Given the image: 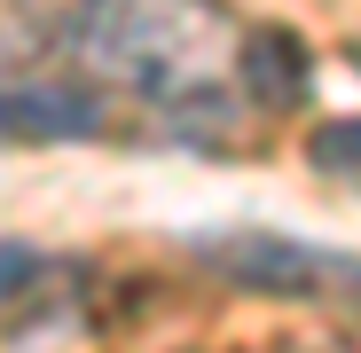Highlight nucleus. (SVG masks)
I'll use <instances>...</instances> for the list:
<instances>
[{
    "mask_svg": "<svg viewBox=\"0 0 361 353\" xmlns=\"http://www.w3.org/2000/svg\"><path fill=\"white\" fill-rule=\"evenodd\" d=\"M71 55L118 94H134L165 118H220L244 32L220 0H79ZM244 94V87H235Z\"/></svg>",
    "mask_w": 361,
    "mask_h": 353,
    "instance_id": "f257e3e1",
    "label": "nucleus"
},
{
    "mask_svg": "<svg viewBox=\"0 0 361 353\" xmlns=\"http://www.w3.org/2000/svg\"><path fill=\"white\" fill-rule=\"evenodd\" d=\"M197 252L235 290H267V299H361V259L353 252H330V244L235 228V235H204Z\"/></svg>",
    "mask_w": 361,
    "mask_h": 353,
    "instance_id": "f03ea898",
    "label": "nucleus"
},
{
    "mask_svg": "<svg viewBox=\"0 0 361 353\" xmlns=\"http://www.w3.org/2000/svg\"><path fill=\"white\" fill-rule=\"evenodd\" d=\"M110 110L94 87H0V149L32 142H94Z\"/></svg>",
    "mask_w": 361,
    "mask_h": 353,
    "instance_id": "7ed1b4c3",
    "label": "nucleus"
},
{
    "mask_svg": "<svg viewBox=\"0 0 361 353\" xmlns=\"http://www.w3.org/2000/svg\"><path fill=\"white\" fill-rule=\"evenodd\" d=\"M235 87H244L259 110H298L307 102V87H314V71H307V39H290L283 24H259V32H244V63H235Z\"/></svg>",
    "mask_w": 361,
    "mask_h": 353,
    "instance_id": "20e7f679",
    "label": "nucleus"
},
{
    "mask_svg": "<svg viewBox=\"0 0 361 353\" xmlns=\"http://www.w3.org/2000/svg\"><path fill=\"white\" fill-rule=\"evenodd\" d=\"M71 24L79 0H0V87H16V71L39 63L55 39H71Z\"/></svg>",
    "mask_w": 361,
    "mask_h": 353,
    "instance_id": "39448f33",
    "label": "nucleus"
},
{
    "mask_svg": "<svg viewBox=\"0 0 361 353\" xmlns=\"http://www.w3.org/2000/svg\"><path fill=\"white\" fill-rule=\"evenodd\" d=\"M307 165L322 173V181H338V189L361 197V118H330V126H314V134H307Z\"/></svg>",
    "mask_w": 361,
    "mask_h": 353,
    "instance_id": "423d86ee",
    "label": "nucleus"
},
{
    "mask_svg": "<svg viewBox=\"0 0 361 353\" xmlns=\"http://www.w3.org/2000/svg\"><path fill=\"white\" fill-rule=\"evenodd\" d=\"M39 283H47V252H32V244H0V306L32 299Z\"/></svg>",
    "mask_w": 361,
    "mask_h": 353,
    "instance_id": "0eeeda50",
    "label": "nucleus"
}]
</instances>
